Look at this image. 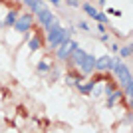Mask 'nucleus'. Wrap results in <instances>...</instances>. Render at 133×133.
<instances>
[{"instance_id": "f257e3e1", "label": "nucleus", "mask_w": 133, "mask_h": 133, "mask_svg": "<svg viewBox=\"0 0 133 133\" xmlns=\"http://www.w3.org/2000/svg\"><path fill=\"white\" fill-rule=\"evenodd\" d=\"M70 32H72V30H66V28H62V26L50 30L48 36H46V40H48V48H58V46L64 44L66 40H70Z\"/></svg>"}, {"instance_id": "f03ea898", "label": "nucleus", "mask_w": 133, "mask_h": 133, "mask_svg": "<svg viewBox=\"0 0 133 133\" xmlns=\"http://www.w3.org/2000/svg\"><path fill=\"white\" fill-rule=\"evenodd\" d=\"M76 48H78V42H74V40H66L64 44L58 46V52H56L58 60H68V58H70V54H72Z\"/></svg>"}, {"instance_id": "7ed1b4c3", "label": "nucleus", "mask_w": 133, "mask_h": 133, "mask_svg": "<svg viewBox=\"0 0 133 133\" xmlns=\"http://www.w3.org/2000/svg\"><path fill=\"white\" fill-rule=\"evenodd\" d=\"M32 24H34L32 14H22V16L14 22V30H18V32H28V30L32 28Z\"/></svg>"}, {"instance_id": "20e7f679", "label": "nucleus", "mask_w": 133, "mask_h": 133, "mask_svg": "<svg viewBox=\"0 0 133 133\" xmlns=\"http://www.w3.org/2000/svg\"><path fill=\"white\" fill-rule=\"evenodd\" d=\"M82 72L83 74H91L95 70V58L94 56H89V54H85V58H83V62H82Z\"/></svg>"}, {"instance_id": "39448f33", "label": "nucleus", "mask_w": 133, "mask_h": 133, "mask_svg": "<svg viewBox=\"0 0 133 133\" xmlns=\"http://www.w3.org/2000/svg\"><path fill=\"white\" fill-rule=\"evenodd\" d=\"M34 14H36V18H38V22L42 24V26H44V24H48L52 18H54V14H52L48 8H40V10H38V12H34Z\"/></svg>"}, {"instance_id": "423d86ee", "label": "nucleus", "mask_w": 133, "mask_h": 133, "mask_svg": "<svg viewBox=\"0 0 133 133\" xmlns=\"http://www.w3.org/2000/svg\"><path fill=\"white\" fill-rule=\"evenodd\" d=\"M111 66H113V58H109V56L95 60V70H111Z\"/></svg>"}, {"instance_id": "0eeeda50", "label": "nucleus", "mask_w": 133, "mask_h": 133, "mask_svg": "<svg viewBox=\"0 0 133 133\" xmlns=\"http://www.w3.org/2000/svg\"><path fill=\"white\" fill-rule=\"evenodd\" d=\"M70 58H72V64L74 66H82V62H83V58H85V52L83 50H79V48H76V50L70 54Z\"/></svg>"}, {"instance_id": "6e6552de", "label": "nucleus", "mask_w": 133, "mask_h": 133, "mask_svg": "<svg viewBox=\"0 0 133 133\" xmlns=\"http://www.w3.org/2000/svg\"><path fill=\"white\" fill-rule=\"evenodd\" d=\"M16 20H18V12L16 10H10V12H8V16H6V20H4V24H6V26H14Z\"/></svg>"}, {"instance_id": "1a4fd4ad", "label": "nucleus", "mask_w": 133, "mask_h": 133, "mask_svg": "<svg viewBox=\"0 0 133 133\" xmlns=\"http://www.w3.org/2000/svg\"><path fill=\"white\" fill-rule=\"evenodd\" d=\"M40 44H42V42H40V38H38V36L30 38V42H28V48H30V52H36V50L40 48Z\"/></svg>"}, {"instance_id": "9d476101", "label": "nucleus", "mask_w": 133, "mask_h": 133, "mask_svg": "<svg viewBox=\"0 0 133 133\" xmlns=\"http://www.w3.org/2000/svg\"><path fill=\"white\" fill-rule=\"evenodd\" d=\"M78 89L82 94H91L94 91V83H79L78 82Z\"/></svg>"}, {"instance_id": "9b49d317", "label": "nucleus", "mask_w": 133, "mask_h": 133, "mask_svg": "<svg viewBox=\"0 0 133 133\" xmlns=\"http://www.w3.org/2000/svg\"><path fill=\"white\" fill-rule=\"evenodd\" d=\"M121 95H123L121 91H111V94H109V99H107V105H113V103H115Z\"/></svg>"}, {"instance_id": "f8f14e48", "label": "nucleus", "mask_w": 133, "mask_h": 133, "mask_svg": "<svg viewBox=\"0 0 133 133\" xmlns=\"http://www.w3.org/2000/svg\"><path fill=\"white\" fill-rule=\"evenodd\" d=\"M58 26H62L58 18H52V20H50V22H48V24H44V28H46V30H48V32H50V30H54V28H58Z\"/></svg>"}, {"instance_id": "ddd939ff", "label": "nucleus", "mask_w": 133, "mask_h": 133, "mask_svg": "<svg viewBox=\"0 0 133 133\" xmlns=\"http://www.w3.org/2000/svg\"><path fill=\"white\" fill-rule=\"evenodd\" d=\"M83 10L88 12V16H89V18H94L95 14H97V10H95V8H94L91 4H83Z\"/></svg>"}, {"instance_id": "4468645a", "label": "nucleus", "mask_w": 133, "mask_h": 133, "mask_svg": "<svg viewBox=\"0 0 133 133\" xmlns=\"http://www.w3.org/2000/svg\"><path fill=\"white\" fill-rule=\"evenodd\" d=\"M119 54H121V58H129L131 56V46H123V48H119Z\"/></svg>"}, {"instance_id": "2eb2a0df", "label": "nucleus", "mask_w": 133, "mask_h": 133, "mask_svg": "<svg viewBox=\"0 0 133 133\" xmlns=\"http://www.w3.org/2000/svg\"><path fill=\"white\" fill-rule=\"evenodd\" d=\"M38 70H40V72H50V64H48V60L40 62V64H38Z\"/></svg>"}, {"instance_id": "dca6fc26", "label": "nucleus", "mask_w": 133, "mask_h": 133, "mask_svg": "<svg viewBox=\"0 0 133 133\" xmlns=\"http://www.w3.org/2000/svg\"><path fill=\"white\" fill-rule=\"evenodd\" d=\"M94 20H97V22H101V24H105V22H107V16H105V14H101V12H97V14L94 16Z\"/></svg>"}, {"instance_id": "f3484780", "label": "nucleus", "mask_w": 133, "mask_h": 133, "mask_svg": "<svg viewBox=\"0 0 133 133\" xmlns=\"http://www.w3.org/2000/svg\"><path fill=\"white\" fill-rule=\"evenodd\" d=\"M131 91H133V82L129 79V82L125 83V95H131Z\"/></svg>"}, {"instance_id": "a211bd4d", "label": "nucleus", "mask_w": 133, "mask_h": 133, "mask_svg": "<svg viewBox=\"0 0 133 133\" xmlns=\"http://www.w3.org/2000/svg\"><path fill=\"white\" fill-rule=\"evenodd\" d=\"M24 2H26V6H28V8H30V12L34 10V6L38 4V0H24Z\"/></svg>"}, {"instance_id": "6ab92c4d", "label": "nucleus", "mask_w": 133, "mask_h": 133, "mask_svg": "<svg viewBox=\"0 0 133 133\" xmlns=\"http://www.w3.org/2000/svg\"><path fill=\"white\" fill-rule=\"evenodd\" d=\"M68 4H70V6H74V8H78V6H79V2H78V0H68Z\"/></svg>"}, {"instance_id": "aec40b11", "label": "nucleus", "mask_w": 133, "mask_h": 133, "mask_svg": "<svg viewBox=\"0 0 133 133\" xmlns=\"http://www.w3.org/2000/svg\"><path fill=\"white\" fill-rule=\"evenodd\" d=\"M78 26H79V28H82V30H89V26H88V24H85V22H79V24H78Z\"/></svg>"}, {"instance_id": "412c9836", "label": "nucleus", "mask_w": 133, "mask_h": 133, "mask_svg": "<svg viewBox=\"0 0 133 133\" xmlns=\"http://www.w3.org/2000/svg\"><path fill=\"white\" fill-rule=\"evenodd\" d=\"M50 2H52L54 6H60V0H50Z\"/></svg>"}, {"instance_id": "4be33fe9", "label": "nucleus", "mask_w": 133, "mask_h": 133, "mask_svg": "<svg viewBox=\"0 0 133 133\" xmlns=\"http://www.w3.org/2000/svg\"><path fill=\"white\" fill-rule=\"evenodd\" d=\"M99 2H101V4H105V2H107V0H99Z\"/></svg>"}]
</instances>
